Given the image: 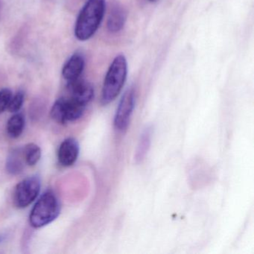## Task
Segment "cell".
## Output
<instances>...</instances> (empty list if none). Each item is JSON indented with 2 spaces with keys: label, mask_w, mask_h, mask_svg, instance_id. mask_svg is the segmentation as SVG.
<instances>
[{
  "label": "cell",
  "mask_w": 254,
  "mask_h": 254,
  "mask_svg": "<svg viewBox=\"0 0 254 254\" xmlns=\"http://www.w3.org/2000/svg\"><path fill=\"white\" fill-rule=\"evenodd\" d=\"M79 154V145L73 138L65 139L59 150V160L64 166H70L77 160Z\"/></svg>",
  "instance_id": "8"
},
{
  "label": "cell",
  "mask_w": 254,
  "mask_h": 254,
  "mask_svg": "<svg viewBox=\"0 0 254 254\" xmlns=\"http://www.w3.org/2000/svg\"><path fill=\"white\" fill-rule=\"evenodd\" d=\"M105 12V0H87L80 11L75 26L77 39L85 41L99 29Z\"/></svg>",
  "instance_id": "1"
},
{
  "label": "cell",
  "mask_w": 254,
  "mask_h": 254,
  "mask_svg": "<svg viewBox=\"0 0 254 254\" xmlns=\"http://www.w3.org/2000/svg\"><path fill=\"white\" fill-rule=\"evenodd\" d=\"M85 105L78 103L73 99L62 98L56 101L51 111L53 120L60 124L73 122L82 117Z\"/></svg>",
  "instance_id": "4"
},
{
  "label": "cell",
  "mask_w": 254,
  "mask_h": 254,
  "mask_svg": "<svg viewBox=\"0 0 254 254\" xmlns=\"http://www.w3.org/2000/svg\"><path fill=\"white\" fill-rule=\"evenodd\" d=\"M136 103L134 89L129 88L122 97L114 117V127L118 131L127 130Z\"/></svg>",
  "instance_id": "6"
},
{
  "label": "cell",
  "mask_w": 254,
  "mask_h": 254,
  "mask_svg": "<svg viewBox=\"0 0 254 254\" xmlns=\"http://www.w3.org/2000/svg\"><path fill=\"white\" fill-rule=\"evenodd\" d=\"M25 126V119L23 114L13 116L7 123V132L12 138H17L23 133Z\"/></svg>",
  "instance_id": "12"
},
{
  "label": "cell",
  "mask_w": 254,
  "mask_h": 254,
  "mask_svg": "<svg viewBox=\"0 0 254 254\" xmlns=\"http://www.w3.org/2000/svg\"><path fill=\"white\" fill-rule=\"evenodd\" d=\"M2 0H0V14H1V11H2Z\"/></svg>",
  "instance_id": "18"
},
{
  "label": "cell",
  "mask_w": 254,
  "mask_h": 254,
  "mask_svg": "<svg viewBox=\"0 0 254 254\" xmlns=\"http://www.w3.org/2000/svg\"><path fill=\"white\" fill-rule=\"evenodd\" d=\"M5 235L4 234H0V243L2 242V241L5 239Z\"/></svg>",
  "instance_id": "17"
},
{
  "label": "cell",
  "mask_w": 254,
  "mask_h": 254,
  "mask_svg": "<svg viewBox=\"0 0 254 254\" xmlns=\"http://www.w3.org/2000/svg\"><path fill=\"white\" fill-rule=\"evenodd\" d=\"M41 191L39 177H29L17 184L14 191V200L18 208H25L30 205Z\"/></svg>",
  "instance_id": "5"
},
{
  "label": "cell",
  "mask_w": 254,
  "mask_h": 254,
  "mask_svg": "<svg viewBox=\"0 0 254 254\" xmlns=\"http://www.w3.org/2000/svg\"><path fill=\"white\" fill-rule=\"evenodd\" d=\"M12 97V92L8 88L0 90V114L8 108L10 101Z\"/></svg>",
  "instance_id": "16"
},
{
  "label": "cell",
  "mask_w": 254,
  "mask_h": 254,
  "mask_svg": "<svg viewBox=\"0 0 254 254\" xmlns=\"http://www.w3.org/2000/svg\"><path fill=\"white\" fill-rule=\"evenodd\" d=\"M67 87L70 93L69 98L85 106L94 96V90L91 84L80 79V78L74 81H68Z\"/></svg>",
  "instance_id": "7"
},
{
  "label": "cell",
  "mask_w": 254,
  "mask_h": 254,
  "mask_svg": "<svg viewBox=\"0 0 254 254\" xmlns=\"http://www.w3.org/2000/svg\"><path fill=\"white\" fill-rule=\"evenodd\" d=\"M127 20V14L121 7L113 8L108 20V29L111 33H117L124 27Z\"/></svg>",
  "instance_id": "11"
},
{
  "label": "cell",
  "mask_w": 254,
  "mask_h": 254,
  "mask_svg": "<svg viewBox=\"0 0 254 254\" xmlns=\"http://www.w3.org/2000/svg\"><path fill=\"white\" fill-rule=\"evenodd\" d=\"M150 2H154L155 0H149Z\"/></svg>",
  "instance_id": "19"
},
{
  "label": "cell",
  "mask_w": 254,
  "mask_h": 254,
  "mask_svg": "<svg viewBox=\"0 0 254 254\" xmlns=\"http://www.w3.org/2000/svg\"><path fill=\"white\" fill-rule=\"evenodd\" d=\"M151 130L148 127L144 130L140 136V140L138 145L137 150L136 153V160L141 161L146 155L151 143Z\"/></svg>",
  "instance_id": "14"
},
{
  "label": "cell",
  "mask_w": 254,
  "mask_h": 254,
  "mask_svg": "<svg viewBox=\"0 0 254 254\" xmlns=\"http://www.w3.org/2000/svg\"><path fill=\"white\" fill-rule=\"evenodd\" d=\"M127 75V60L123 55H119L113 61L105 76L102 93V105H108L119 96Z\"/></svg>",
  "instance_id": "2"
},
{
  "label": "cell",
  "mask_w": 254,
  "mask_h": 254,
  "mask_svg": "<svg viewBox=\"0 0 254 254\" xmlns=\"http://www.w3.org/2000/svg\"><path fill=\"white\" fill-rule=\"evenodd\" d=\"M84 65H85V62L82 55L75 53L73 56H71L70 59L64 66L62 69V75L64 78L68 81L78 79L84 70Z\"/></svg>",
  "instance_id": "9"
},
{
  "label": "cell",
  "mask_w": 254,
  "mask_h": 254,
  "mask_svg": "<svg viewBox=\"0 0 254 254\" xmlns=\"http://www.w3.org/2000/svg\"><path fill=\"white\" fill-rule=\"evenodd\" d=\"M61 206L57 196L52 191L41 195L30 214V224L40 228L53 222L60 214Z\"/></svg>",
  "instance_id": "3"
},
{
  "label": "cell",
  "mask_w": 254,
  "mask_h": 254,
  "mask_svg": "<svg viewBox=\"0 0 254 254\" xmlns=\"http://www.w3.org/2000/svg\"><path fill=\"white\" fill-rule=\"evenodd\" d=\"M23 149L26 164L30 166L36 165L41 157V150L40 147L35 144L29 143Z\"/></svg>",
  "instance_id": "13"
},
{
  "label": "cell",
  "mask_w": 254,
  "mask_h": 254,
  "mask_svg": "<svg viewBox=\"0 0 254 254\" xmlns=\"http://www.w3.org/2000/svg\"><path fill=\"white\" fill-rule=\"evenodd\" d=\"M24 93L23 91H18L14 96L11 97L7 109L11 113H16L20 111L24 102Z\"/></svg>",
  "instance_id": "15"
},
{
  "label": "cell",
  "mask_w": 254,
  "mask_h": 254,
  "mask_svg": "<svg viewBox=\"0 0 254 254\" xmlns=\"http://www.w3.org/2000/svg\"><path fill=\"white\" fill-rule=\"evenodd\" d=\"M25 163L26 160L23 148H14L9 153L7 158V171L11 175H18L23 172Z\"/></svg>",
  "instance_id": "10"
}]
</instances>
